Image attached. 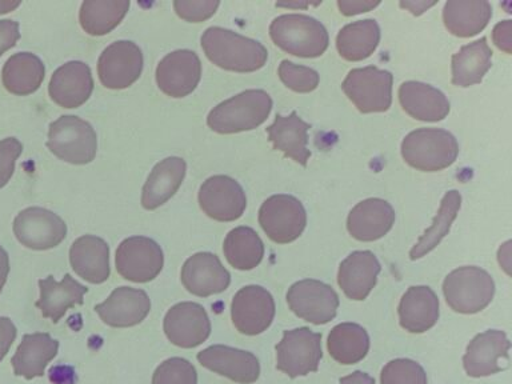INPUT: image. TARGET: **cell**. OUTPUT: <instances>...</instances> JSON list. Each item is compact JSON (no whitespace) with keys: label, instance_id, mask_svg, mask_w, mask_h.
Listing matches in <instances>:
<instances>
[{"label":"cell","instance_id":"47","mask_svg":"<svg viewBox=\"0 0 512 384\" xmlns=\"http://www.w3.org/2000/svg\"><path fill=\"white\" fill-rule=\"evenodd\" d=\"M379 4L380 2H371V0H339L338 7L340 14L352 16L374 10Z\"/></svg>","mask_w":512,"mask_h":384},{"label":"cell","instance_id":"4","mask_svg":"<svg viewBox=\"0 0 512 384\" xmlns=\"http://www.w3.org/2000/svg\"><path fill=\"white\" fill-rule=\"evenodd\" d=\"M458 154V140L442 128H419L402 142L404 162L419 171H442L455 163Z\"/></svg>","mask_w":512,"mask_h":384},{"label":"cell","instance_id":"6","mask_svg":"<svg viewBox=\"0 0 512 384\" xmlns=\"http://www.w3.org/2000/svg\"><path fill=\"white\" fill-rule=\"evenodd\" d=\"M47 147L56 158L83 166L95 159L98 138L86 120L79 116L64 115L50 124Z\"/></svg>","mask_w":512,"mask_h":384},{"label":"cell","instance_id":"50","mask_svg":"<svg viewBox=\"0 0 512 384\" xmlns=\"http://www.w3.org/2000/svg\"><path fill=\"white\" fill-rule=\"evenodd\" d=\"M8 274H10V258H8L7 251L0 246V292L7 282Z\"/></svg>","mask_w":512,"mask_h":384},{"label":"cell","instance_id":"28","mask_svg":"<svg viewBox=\"0 0 512 384\" xmlns=\"http://www.w3.org/2000/svg\"><path fill=\"white\" fill-rule=\"evenodd\" d=\"M40 298L36 302L44 318L58 323L70 308L83 304L88 288L76 282L70 274L56 282L54 276L39 280Z\"/></svg>","mask_w":512,"mask_h":384},{"label":"cell","instance_id":"25","mask_svg":"<svg viewBox=\"0 0 512 384\" xmlns=\"http://www.w3.org/2000/svg\"><path fill=\"white\" fill-rule=\"evenodd\" d=\"M399 102L411 118L422 122H439L450 114V102L442 91L414 80L399 87Z\"/></svg>","mask_w":512,"mask_h":384},{"label":"cell","instance_id":"51","mask_svg":"<svg viewBox=\"0 0 512 384\" xmlns=\"http://www.w3.org/2000/svg\"><path fill=\"white\" fill-rule=\"evenodd\" d=\"M435 4V2H400V7L407 8L408 11H411V14L419 16L424 11H427L428 8L435 6Z\"/></svg>","mask_w":512,"mask_h":384},{"label":"cell","instance_id":"2","mask_svg":"<svg viewBox=\"0 0 512 384\" xmlns=\"http://www.w3.org/2000/svg\"><path fill=\"white\" fill-rule=\"evenodd\" d=\"M272 110V99L264 90H247L212 108L208 127L218 134H238L255 130L266 122Z\"/></svg>","mask_w":512,"mask_h":384},{"label":"cell","instance_id":"42","mask_svg":"<svg viewBox=\"0 0 512 384\" xmlns=\"http://www.w3.org/2000/svg\"><path fill=\"white\" fill-rule=\"evenodd\" d=\"M152 384H198V372L187 359H167L156 368Z\"/></svg>","mask_w":512,"mask_h":384},{"label":"cell","instance_id":"29","mask_svg":"<svg viewBox=\"0 0 512 384\" xmlns=\"http://www.w3.org/2000/svg\"><path fill=\"white\" fill-rule=\"evenodd\" d=\"M310 128V124L292 111L287 116L276 115L274 123L266 131L275 150L282 151L287 158L306 167L311 158V151L308 150Z\"/></svg>","mask_w":512,"mask_h":384},{"label":"cell","instance_id":"27","mask_svg":"<svg viewBox=\"0 0 512 384\" xmlns=\"http://www.w3.org/2000/svg\"><path fill=\"white\" fill-rule=\"evenodd\" d=\"M399 322L411 334H423L439 319V299L427 286H412L399 303Z\"/></svg>","mask_w":512,"mask_h":384},{"label":"cell","instance_id":"45","mask_svg":"<svg viewBox=\"0 0 512 384\" xmlns=\"http://www.w3.org/2000/svg\"><path fill=\"white\" fill-rule=\"evenodd\" d=\"M19 39V23L11 19L0 20V56L15 47Z\"/></svg>","mask_w":512,"mask_h":384},{"label":"cell","instance_id":"10","mask_svg":"<svg viewBox=\"0 0 512 384\" xmlns=\"http://www.w3.org/2000/svg\"><path fill=\"white\" fill-rule=\"evenodd\" d=\"M115 262L122 278L134 283H148L162 272L164 255L155 240L132 236L120 243Z\"/></svg>","mask_w":512,"mask_h":384},{"label":"cell","instance_id":"49","mask_svg":"<svg viewBox=\"0 0 512 384\" xmlns=\"http://www.w3.org/2000/svg\"><path fill=\"white\" fill-rule=\"evenodd\" d=\"M340 384H375L374 378L363 371L352 372L351 375L344 376L339 380Z\"/></svg>","mask_w":512,"mask_h":384},{"label":"cell","instance_id":"3","mask_svg":"<svg viewBox=\"0 0 512 384\" xmlns=\"http://www.w3.org/2000/svg\"><path fill=\"white\" fill-rule=\"evenodd\" d=\"M270 36L276 46L299 58H319L330 44L326 27L302 14L278 16L271 23Z\"/></svg>","mask_w":512,"mask_h":384},{"label":"cell","instance_id":"16","mask_svg":"<svg viewBox=\"0 0 512 384\" xmlns=\"http://www.w3.org/2000/svg\"><path fill=\"white\" fill-rule=\"evenodd\" d=\"M202 78V62L196 52L178 50L160 60L156 67L159 90L180 99L192 94Z\"/></svg>","mask_w":512,"mask_h":384},{"label":"cell","instance_id":"52","mask_svg":"<svg viewBox=\"0 0 512 384\" xmlns=\"http://www.w3.org/2000/svg\"><path fill=\"white\" fill-rule=\"evenodd\" d=\"M20 6V2H12V0H0V14L14 11Z\"/></svg>","mask_w":512,"mask_h":384},{"label":"cell","instance_id":"44","mask_svg":"<svg viewBox=\"0 0 512 384\" xmlns=\"http://www.w3.org/2000/svg\"><path fill=\"white\" fill-rule=\"evenodd\" d=\"M23 144L16 138L0 140V188L10 182L15 171V163L22 155Z\"/></svg>","mask_w":512,"mask_h":384},{"label":"cell","instance_id":"9","mask_svg":"<svg viewBox=\"0 0 512 384\" xmlns=\"http://www.w3.org/2000/svg\"><path fill=\"white\" fill-rule=\"evenodd\" d=\"M259 224L272 242L288 244L303 234L307 224L306 210L295 196L272 195L260 207Z\"/></svg>","mask_w":512,"mask_h":384},{"label":"cell","instance_id":"38","mask_svg":"<svg viewBox=\"0 0 512 384\" xmlns=\"http://www.w3.org/2000/svg\"><path fill=\"white\" fill-rule=\"evenodd\" d=\"M128 8V0H87L80 7V26L88 35H106L119 26Z\"/></svg>","mask_w":512,"mask_h":384},{"label":"cell","instance_id":"31","mask_svg":"<svg viewBox=\"0 0 512 384\" xmlns=\"http://www.w3.org/2000/svg\"><path fill=\"white\" fill-rule=\"evenodd\" d=\"M187 164L178 156L159 162L148 176L142 191V206L156 210L178 192L186 176Z\"/></svg>","mask_w":512,"mask_h":384},{"label":"cell","instance_id":"15","mask_svg":"<svg viewBox=\"0 0 512 384\" xmlns=\"http://www.w3.org/2000/svg\"><path fill=\"white\" fill-rule=\"evenodd\" d=\"M199 206L211 219L234 222L246 211V192L230 176H211L200 187Z\"/></svg>","mask_w":512,"mask_h":384},{"label":"cell","instance_id":"1","mask_svg":"<svg viewBox=\"0 0 512 384\" xmlns=\"http://www.w3.org/2000/svg\"><path fill=\"white\" fill-rule=\"evenodd\" d=\"M202 48L210 62L227 71H258L268 59L267 48L262 43L222 27L204 31Z\"/></svg>","mask_w":512,"mask_h":384},{"label":"cell","instance_id":"34","mask_svg":"<svg viewBox=\"0 0 512 384\" xmlns=\"http://www.w3.org/2000/svg\"><path fill=\"white\" fill-rule=\"evenodd\" d=\"M491 59L486 38L463 46L452 56V84L463 88L479 84L492 66Z\"/></svg>","mask_w":512,"mask_h":384},{"label":"cell","instance_id":"35","mask_svg":"<svg viewBox=\"0 0 512 384\" xmlns=\"http://www.w3.org/2000/svg\"><path fill=\"white\" fill-rule=\"evenodd\" d=\"M380 42V28L374 19L347 24L336 36L339 55L348 62H360L374 54Z\"/></svg>","mask_w":512,"mask_h":384},{"label":"cell","instance_id":"36","mask_svg":"<svg viewBox=\"0 0 512 384\" xmlns=\"http://www.w3.org/2000/svg\"><path fill=\"white\" fill-rule=\"evenodd\" d=\"M331 358L344 366L359 363L370 350V336L356 323H340L332 328L327 340Z\"/></svg>","mask_w":512,"mask_h":384},{"label":"cell","instance_id":"14","mask_svg":"<svg viewBox=\"0 0 512 384\" xmlns=\"http://www.w3.org/2000/svg\"><path fill=\"white\" fill-rule=\"evenodd\" d=\"M275 310V300L266 288L246 286L232 299V323L240 334L259 335L271 326Z\"/></svg>","mask_w":512,"mask_h":384},{"label":"cell","instance_id":"48","mask_svg":"<svg viewBox=\"0 0 512 384\" xmlns=\"http://www.w3.org/2000/svg\"><path fill=\"white\" fill-rule=\"evenodd\" d=\"M511 31V20H504V22L499 23L498 26L494 28V34H492L496 46L506 52V54H511Z\"/></svg>","mask_w":512,"mask_h":384},{"label":"cell","instance_id":"22","mask_svg":"<svg viewBox=\"0 0 512 384\" xmlns=\"http://www.w3.org/2000/svg\"><path fill=\"white\" fill-rule=\"evenodd\" d=\"M94 79L86 63L72 60L52 75L48 92L52 102L63 108H78L90 99Z\"/></svg>","mask_w":512,"mask_h":384},{"label":"cell","instance_id":"23","mask_svg":"<svg viewBox=\"0 0 512 384\" xmlns=\"http://www.w3.org/2000/svg\"><path fill=\"white\" fill-rule=\"evenodd\" d=\"M395 223L391 204L379 198L362 200L352 208L347 219V230L359 242H375L383 238Z\"/></svg>","mask_w":512,"mask_h":384},{"label":"cell","instance_id":"18","mask_svg":"<svg viewBox=\"0 0 512 384\" xmlns=\"http://www.w3.org/2000/svg\"><path fill=\"white\" fill-rule=\"evenodd\" d=\"M511 343L506 332L488 330L476 335L468 344L463 366L468 376L483 378L504 370L500 360L510 362Z\"/></svg>","mask_w":512,"mask_h":384},{"label":"cell","instance_id":"37","mask_svg":"<svg viewBox=\"0 0 512 384\" xmlns=\"http://www.w3.org/2000/svg\"><path fill=\"white\" fill-rule=\"evenodd\" d=\"M223 252L236 270L250 271L262 262L264 244L254 228L236 227L224 239Z\"/></svg>","mask_w":512,"mask_h":384},{"label":"cell","instance_id":"32","mask_svg":"<svg viewBox=\"0 0 512 384\" xmlns=\"http://www.w3.org/2000/svg\"><path fill=\"white\" fill-rule=\"evenodd\" d=\"M492 16L486 0H450L444 4L443 22L452 35L471 38L483 31Z\"/></svg>","mask_w":512,"mask_h":384},{"label":"cell","instance_id":"7","mask_svg":"<svg viewBox=\"0 0 512 384\" xmlns=\"http://www.w3.org/2000/svg\"><path fill=\"white\" fill-rule=\"evenodd\" d=\"M392 83L394 76L390 71L368 66L348 72L342 90L360 112L374 114L391 107Z\"/></svg>","mask_w":512,"mask_h":384},{"label":"cell","instance_id":"26","mask_svg":"<svg viewBox=\"0 0 512 384\" xmlns=\"http://www.w3.org/2000/svg\"><path fill=\"white\" fill-rule=\"evenodd\" d=\"M72 270L92 284L110 278V247L106 240L94 235H84L72 243L70 250Z\"/></svg>","mask_w":512,"mask_h":384},{"label":"cell","instance_id":"24","mask_svg":"<svg viewBox=\"0 0 512 384\" xmlns=\"http://www.w3.org/2000/svg\"><path fill=\"white\" fill-rule=\"evenodd\" d=\"M380 263L374 252L355 251L340 263L338 284L347 298L364 300L375 287Z\"/></svg>","mask_w":512,"mask_h":384},{"label":"cell","instance_id":"21","mask_svg":"<svg viewBox=\"0 0 512 384\" xmlns=\"http://www.w3.org/2000/svg\"><path fill=\"white\" fill-rule=\"evenodd\" d=\"M151 300L147 292L132 287H119L103 303L95 307L107 326L126 328L142 323L150 314Z\"/></svg>","mask_w":512,"mask_h":384},{"label":"cell","instance_id":"5","mask_svg":"<svg viewBox=\"0 0 512 384\" xmlns=\"http://www.w3.org/2000/svg\"><path fill=\"white\" fill-rule=\"evenodd\" d=\"M443 294L448 306L455 312L476 314L494 299L495 282L483 268L460 267L444 279Z\"/></svg>","mask_w":512,"mask_h":384},{"label":"cell","instance_id":"43","mask_svg":"<svg viewBox=\"0 0 512 384\" xmlns=\"http://www.w3.org/2000/svg\"><path fill=\"white\" fill-rule=\"evenodd\" d=\"M218 0H176L174 8L179 18L190 23H200L210 19L218 10Z\"/></svg>","mask_w":512,"mask_h":384},{"label":"cell","instance_id":"11","mask_svg":"<svg viewBox=\"0 0 512 384\" xmlns=\"http://www.w3.org/2000/svg\"><path fill=\"white\" fill-rule=\"evenodd\" d=\"M287 303L296 316L316 326L331 322L340 304L334 288L315 279L292 284L287 292Z\"/></svg>","mask_w":512,"mask_h":384},{"label":"cell","instance_id":"33","mask_svg":"<svg viewBox=\"0 0 512 384\" xmlns=\"http://www.w3.org/2000/svg\"><path fill=\"white\" fill-rule=\"evenodd\" d=\"M46 74V68L38 56L31 52L12 55L4 64L2 82L11 94L27 96L39 90Z\"/></svg>","mask_w":512,"mask_h":384},{"label":"cell","instance_id":"30","mask_svg":"<svg viewBox=\"0 0 512 384\" xmlns=\"http://www.w3.org/2000/svg\"><path fill=\"white\" fill-rule=\"evenodd\" d=\"M58 351V340L52 339L46 332L24 335L11 359L15 375L28 380L43 376L48 363L54 360Z\"/></svg>","mask_w":512,"mask_h":384},{"label":"cell","instance_id":"20","mask_svg":"<svg viewBox=\"0 0 512 384\" xmlns=\"http://www.w3.org/2000/svg\"><path fill=\"white\" fill-rule=\"evenodd\" d=\"M198 360L207 370L226 376L235 383H255L260 376L258 358L252 352L239 348L216 344L200 351Z\"/></svg>","mask_w":512,"mask_h":384},{"label":"cell","instance_id":"40","mask_svg":"<svg viewBox=\"0 0 512 384\" xmlns=\"http://www.w3.org/2000/svg\"><path fill=\"white\" fill-rule=\"evenodd\" d=\"M382 384H427L424 368L411 359H395L383 367Z\"/></svg>","mask_w":512,"mask_h":384},{"label":"cell","instance_id":"39","mask_svg":"<svg viewBox=\"0 0 512 384\" xmlns=\"http://www.w3.org/2000/svg\"><path fill=\"white\" fill-rule=\"evenodd\" d=\"M462 206V195L456 190L448 191L442 203H440L438 215L435 216L434 222L431 227L424 231V234L420 236L418 243L412 247L410 252L411 260L423 258L424 255L434 250L444 236L450 232V228L458 212Z\"/></svg>","mask_w":512,"mask_h":384},{"label":"cell","instance_id":"12","mask_svg":"<svg viewBox=\"0 0 512 384\" xmlns=\"http://www.w3.org/2000/svg\"><path fill=\"white\" fill-rule=\"evenodd\" d=\"M14 234L31 250H51L66 239L67 226L55 212L42 207L26 208L14 220Z\"/></svg>","mask_w":512,"mask_h":384},{"label":"cell","instance_id":"8","mask_svg":"<svg viewBox=\"0 0 512 384\" xmlns=\"http://www.w3.org/2000/svg\"><path fill=\"white\" fill-rule=\"evenodd\" d=\"M322 334L300 327L284 331L276 346V368L290 378L316 372L322 359Z\"/></svg>","mask_w":512,"mask_h":384},{"label":"cell","instance_id":"19","mask_svg":"<svg viewBox=\"0 0 512 384\" xmlns=\"http://www.w3.org/2000/svg\"><path fill=\"white\" fill-rule=\"evenodd\" d=\"M182 283L190 294L207 298L226 291L231 283L230 272L211 252H198L182 267Z\"/></svg>","mask_w":512,"mask_h":384},{"label":"cell","instance_id":"17","mask_svg":"<svg viewBox=\"0 0 512 384\" xmlns=\"http://www.w3.org/2000/svg\"><path fill=\"white\" fill-rule=\"evenodd\" d=\"M164 332L175 346L198 347L206 342L211 334L210 318L203 306L198 303H178L168 310L164 318Z\"/></svg>","mask_w":512,"mask_h":384},{"label":"cell","instance_id":"13","mask_svg":"<svg viewBox=\"0 0 512 384\" xmlns=\"http://www.w3.org/2000/svg\"><path fill=\"white\" fill-rule=\"evenodd\" d=\"M142 50L130 40L112 43L98 60L100 82L110 90H124L140 78L143 71Z\"/></svg>","mask_w":512,"mask_h":384},{"label":"cell","instance_id":"41","mask_svg":"<svg viewBox=\"0 0 512 384\" xmlns=\"http://www.w3.org/2000/svg\"><path fill=\"white\" fill-rule=\"evenodd\" d=\"M278 74L284 86L292 91L300 92V94H307V92L316 90L320 82L318 72L310 67L299 66V64L292 63L290 60H283L279 64Z\"/></svg>","mask_w":512,"mask_h":384},{"label":"cell","instance_id":"46","mask_svg":"<svg viewBox=\"0 0 512 384\" xmlns=\"http://www.w3.org/2000/svg\"><path fill=\"white\" fill-rule=\"evenodd\" d=\"M16 334H18V330H16L12 320L6 318V316H0V362L6 358L8 351L14 344Z\"/></svg>","mask_w":512,"mask_h":384}]
</instances>
